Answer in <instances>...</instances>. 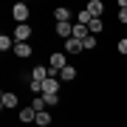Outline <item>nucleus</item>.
I'll use <instances>...</instances> for the list:
<instances>
[{
    "instance_id": "obj_1",
    "label": "nucleus",
    "mask_w": 127,
    "mask_h": 127,
    "mask_svg": "<svg viewBox=\"0 0 127 127\" xmlns=\"http://www.w3.org/2000/svg\"><path fill=\"white\" fill-rule=\"evenodd\" d=\"M42 96H59V79L57 76H48L42 82Z\"/></svg>"
},
{
    "instance_id": "obj_2",
    "label": "nucleus",
    "mask_w": 127,
    "mask_h": 127,
    "mask_svg": "<svg viewBox=\"0 0 127 127\" xmlns=\"http://www.w3.org/2000/svg\"><path fill=\"white\" fill-rule=\"evenodd\" d=\"M11 14H14V20H17L20 26L28 20V6L26 3H14V9H11Z\"/></svg>"
},
{
    "instance_id": "obj_3",
    "label": "nucleus",
    "mask_w": 127,
    "mask_h": 127,
    "mask_svg": "<svg viewBox=\"0 0 127 127\" xmlns=\"http://www.w3.org/2000/svg\"><path fill=\"white\" fill-rule=\"evenodd\" d=\"M28 37H31V28H28V23H23V26L14 28V42H28Z\"/></svg>"
},
{
    "instance_id": "obj_4",
    "label": "nucleus",
    "mask_w": 127,
    "mask_h": 127,
    "mask_svg": "<svg viewBox=\"0 0 127 127\" xmlns=\"http://www.w3.org/2000/svg\"><path fill=\"white\" fill-rule=\"evenodd\" d=\"M62 68H68V62H65V54H51V71L62 73Z\"/></svg>"
},
{
    "instance_id": "obj_5",
    "label": "nucleus",
    "mask_w": 127,
    "mask_h": 127,
    "mask_svg": "<svg viewBox=\"0 0 127 127\" xmlns=\"http://www.w3.org/2000/svg\"><path fill=\"white\" fill-rule=\"evenodd\" d=\"M85 9L91 11V14H93L96 20H102V11H104V3H102V0H91V3L85 6Z\"/></svg>"
},
{
    "instance_id": "obj_6",
    "label": "nucleus",
    "mask_w": 127,
    "mask_h": 127,
    "mask_svg": "<svg viewBox=\"0 0 127 127\" xmlns=\"http://www.w3.org/2000/svg\"><path fill=\"white\" fill-rule=\"evenodd\" d=\"M0 107H3V110H9V107H17V96H14L11 91H9V93H3V96H0Z\"/></svg>"
},
{
    "instance_id": "obj_7",
    "label": "nucleus",
    "mask_w": 127,
    "mask_h": 127,
    "mask_svg": "<svg viewBox=\"0 0 127 127\" xmlns=\"http://www.w3.org/2000/svg\"><path fill=\"white\" fill-rule=\"evenodd\" d=\"M79 51H85V45H82L79 40H65V54H79Z\"/></svg>"
},
{
    "instance_id": "obj_8",
    "label": "nucleus",
    "mask_w": 127,
    "mask_h": 127,
    "mask_svg": "<svg viewBox=\"0 0 127 127\" xmlns=\"http://www.w3.org/2000/svg\"><path fill=\"white\" fill-rule=\"evenodd\" d=\"M54 17H57V23H71V9L59 6V9H54Z\"/></svg>"
},
{
    "instance_id": "obj_9",
    "label": "nucleus",
    "mask_w": 127,
    "mask_h": 127,
    "mask_svg": "<svg viewBox=\"0 0 127 127\" xmlns=\"http://www.w3.org/2000/svg\"><path fill=\"white\" fill-rule=\"evenodd\" d=\"M88 37H91V31H88V26H73V40H79V42H85Z\"/></svg>"
},
{
    "instance_id": "obj_10",
    "label": "nucleus",
    "mask_w": 127,
    "mask_h": 127,
    "mask_svg": "<svg viewBox=\"0 0 127 127\" xmlns=\"http://www.w3.org/2000/svg\"><path fill=\"white\" fill-rule=\"evenodd\" d=\"M57 34L65 37V40H71V37H73V26L71 23H57Z\"/></svg>"
},
{
    "instance_id": "obj_11",
    "label": "nucleus",
    "mask_w": 127,
    "mask_h": 127,
    "mask_svg": "<svg viewBox=\"0 0 127 127\" xmlns=\"http://www.w3.org/2000/svg\"><path fill=\"white\" fill-rule=\"evenodd\" d=\"M20 122H37V110L31 107V104L20 110Z\"/></svg>"
},
{
    "instance_id": "obj_12",
    "label": "nucleus",
    "mask_w": 127,
    "mask_h": 127,
    "mask_svg": "<svg viewBox=\"0 0 127 127\" xmlns=\"http://www.w3.org/2000/svg\"><path fill=\"white\" fill-rule=\"evenodd\" d=\"M31 79H37V82H45V79H48V68H45V65H37V68L31 71Z\"/></svg>"
},
{
    "instance_id": "obj_13",
    "label": "nucleus",
    "mask_w": 127,
    "mask_h": 127,
    "mask_svg": "<svg viewBox=\"0 0 127 127\" xmlns=\"http://www.w3.org/2000/svg\"><path fill=\"white\" fill-rule=\"evenodd\" d=\"M17 42H14V37H9V34H3L0 37V51H11Z\"/></svg>"
},
{
    "instance_id": "obj_14",
    "label": "nucleus",
    "mask_w": 127,
    "mask_h": 127,
    "mask_svg": "<svg viewBox=\"0 0 127 127\" xmlns=\"http://www.w3.org/2000/svg\"><path fill=\"white\" fill-rule=\"evenodd\" d=\"M14 54L17 57H31V45H28V42H17V45H14Z\"/></svg>"
},
{
    "instance_id": "obj_15",
    "label": "nucleus",
    "mask_w": 127,
    "mask_h": 127,
    "mask_svg": "<svg viewBox=\"0 0 127 127\" xmlns=\"http://www.w3.org/2000/svg\"><path fill=\"white\" fill-rule=\"evenodd\" d=\"M91 20H96V17H93L88 9H82V11H79V17H76V23H79V26H91Z\"/></svg>"
},
{
    "instance_id": "obj_16",
    "label": "nucleus",
    "mask_w": 127,
    "mask_h": 127,
    "mask_svg": "<svg viewBox=\"0 0 127 127\" xmlns=\"http://www.w3.org/2000/svg\"><path fill=\"white\" fill-rule=\"evenodd\" d=\"M31 107L37 110V113H42V110L48 107V104H45V96H37V99H31Z\"/></svg>"
},
{
    "instance_id": "obj_17",
    "label": "nucleus",
    "mask_w": 127,
    "mask_h": 127,
    "mask_svg": "<svg viewBox=\"0 0 127 127\" xmlns=\"http://www.w3.org/2000/svg\"><path fill=\"white\" fill-rule=\"evenodd\" d=\"M73 76H76V68H73V65H68V68H62V73H59V79H65V82H71Z\"/></svg>"
},
{
    "instance_id": "obj_18",
    "label": "nucleus",
    "mask_w": 127,
    "mask_h": 127,
    "mask_svg": "<svg viewBox=\"0 0 127 127\" xmlns=\"http://www.w3.org/2000/svg\"><path fill=\"white\" fill-rule=\"evenodd\" d=\"M102 28H104V26H102V20H91V26H88V31H91V37H96V34L102 31Z\"/></svg>"
},
{
    "instance_id": "obj_19",
    "label": "nucleus",
    "mask_w": 127,
    "mask_h": 127,
    "mask_svg": "<svg viewBox=\"0 0 127 127\" xmlns=\"http://www.w3.org/2000/svg\"><path fill=\"white\" fill-rule=\"evenodd\" d=\"M34 124H40V127H48V124H51V116L45 113V110H42V113H37V122H34Z\"/></svg>"
},
{
    "instance_id": "obj_20",
    "label": "nucleus",
    "mask_w": 127,
    "mask_h": 127,
    "mask_svg": "<svg viewBox=\"0 0 127 127\" xmlns=\"http://www.w3.org/2000/svg\"><path fill=\"white\" fill-rule=\"evenodd\" d=\"M28 85H31V91H34V93H40V96H42V82H37V79H28Z\"/></svg>"
},
{
    "instance_id": "obj_21",
    "label": "nucleus",
    "mask_w": 127,
    "mask_h": 127,
    "mask_svg": "<svg viewBox=\"0 0 127 127\" xmlns=\"http://www.w3.org/2000/svg\"><path fill=\"white\" fill-rule=\"evenodd\" d=\"M82 45H85V51H91V48H96V37H88V40L82 42Z\"/></svg>"
},
{
    "instance_id": "obj_22",
    "label": "nucleus",
    "mask_w": 127,
    "mask_h": 127,
    "mask_svg": "<svg viewBox=\"0 0 127 127\" xmlns=\"http://www.w3.org/2000/svg\"><path fill=\"white\" fill-rule=\"evenodd\" d=\"M57 102H59V96H45V104H48V107H54Z\"/></svg>"
},
{
    "instance_id": "obj_23",
    "label": "nucleus",
    "mask_w": 127,
    "mask_h": 127,
    "mask_svg": "<svg viewBox=\"0 0 127 127\" xmlns=\"http://www.w3.org/2000/svg\"><path fill=\"white\" fill-rule=\"evenodd\" d=\"M119 51H122V54H127V37H124L122 42H119Z\"/></svg>"
},
{
    "instance_id": "obj_24",
    "label": "nucleus",
    "mask_w": 127,
    "mask_h": 127,
    "mask_svg": "<svg viewBox=\"0 0 127 127\" xmlns=\"http://www.w3.org/2000/svg\"><path fill=\"white\" fill-rule=\"evenodd\" d=\"M119 20H122V23H127V9H122V11H119Z\"/></svg>"
}]
</instances>
